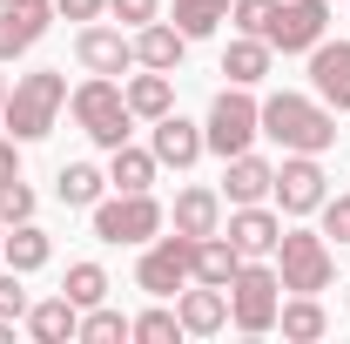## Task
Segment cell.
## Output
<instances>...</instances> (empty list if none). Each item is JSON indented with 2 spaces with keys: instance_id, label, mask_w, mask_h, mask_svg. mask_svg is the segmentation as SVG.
<instances>
[{
  "instance_id": "d6986e66",
  "label": "cell",
  "mask_w": 350,
  "mask_h": 344,
  "mask_svg": "<svg viewBox=\"0 0 350 344\" xmlns=\"http://www.w3.org/2000/svg\"><path fill=\"white\" fill-rule=\"evenodd\" d=\"M27 331H34L41 344L81 338V304H75V297H47V304H27Z\"/></svg>"
},
{
  "instance_id": "836d02e7",
  "label": "cell",
  "mask_w": 350,
  "mask_h": 344,
  "mask_svg": "<svg viewBox=\"0 0 350 344\" xmlns=\"http://www.w3.org/2000/svg\"><path fill=\"white\" fill-rule=\"evenodd\" d=\"M323 236L350 243V196H323Z\"/></svg>"
},
{
  "instance_id": "5bb4252c",
  "label": "cell",
  "mask_w": 350,
  "mask_h": 344,
  "mask_svg": "<svg viewBox=\"0 0 350 344\" xmlns=\"http://www.w3.org/2000/svg\"><path fill=\"white\" fill-rule=\"evenodd\" d=\"M175 317H182V331H189V338H216L222 324H229V291L196 284V291H182V297H175Z\"/></svg>"
},
{
  "instance_id": "7c38bea8",
  "label": "cell",
  "mask_w": 350,
  "mask_h": 344,
  "mask_svg": "<svg viewBox=\"0 0 350 344\" xmlns=\"http://www.w3.org/2000/svg\"><path fill=\"white\" fill-rule=\"evenodd\" d=\"M310 88L323 108H350V41H317L310 47Z\"/></svg>"
},
{
  "instance_id": "7402d4cb",
  "label": "cell",
  "mask_w": 350,
  "mask_h": 344,
  "mask_svg": "<svg viewBox=\"0 0 350 344\" xmlns=\"http://www.w3.org/2000/svg\"><path fill=\"white\" fill-rule=\"evenodd\" d=\"M175 230L182 236H216L222 230V196L216 189H182L175 196Z\"/></svg>"
},
{
  "instance_id": "60d3db41",
  "label": "cell",
  "mask_w": 350,
  "mask_h": 344,
  "mask_svg": "<svg viewBox=\"0 0 350 344\" xmlns=\"http://www.w3.org/2000/svg\"><path fill=\"white\" fill-rule=\"evenodd\" d=\"M344 304H350V284H344Z\"/></svg>"
},
{
  "instance_id": "4316f807",
  "label": "cell",
  "mask_w": 350,
  "mask_h": 344,
  "mask_svg": "<svg viewBox=\"0 0 350 344\" xmlns=\"http://www.w3.org/2000/svg\"><path fill=\"white\" fill-rule=\"evenodd\" d=\"M276 324H283V338H304V344L330 331V317H323V304H317V297H304V291H297L290 304H276Z\"/></svg>"
},
{
  "instance_id": "484cf974",
  "label": "cell",
  "mask_w": 350,
  "mask_h": 344,
  "mask_svg": "<svg viewBox=\"0 0 350 344\" xmlns=\"http://www.w3.org/2000/svg\"><path fill=\"white\" fill-rule=\"evenodd\" d=\"M155 169H162V162H155V149H129V142H122V149H108V182H115V189H148Z\"/></svg>"
},
{
  "instance_id": "4fadbf2b",
  "label": "cell",
  "mask_w": 350,
  "mask_h": 344,
  "mask_svg": "<svg viewBox=\"0 0 350 344\" xmlns=\"http://www.w3.org/2000/svg\"><path fill=\"white\" fill-rule=\"evenodd\" d=\"M47 21H54V0H21V7H0V61L27 54V47L47 34Z\"/></svg>"
},
{
  "instance_id": "74e56055",
  "label": "cell",
  "mask_w": 350,
  "mask_h": 344,
  "mask_svg": "<svg viewBox=\"0 0 350 344\" xmlns=\"http://www.w3.org/2000/svg\"><path fill=\"white\" fill-rule=\"evenodd\" d=\"M14 175H21V156H14V142L0 135V182H14Z\"/></svg>"
},
{
  "instance_id": "e575fe53",
  "label": "cell",
  "mask_w": 350,
  "mask_h": 344,
  "mask_svg": "<svg viewBox=\"0 0 350 344\" xmlns=\"http://www.w3.org/2000/svg\"><path fill=\"white\" fill-rule=\"evenodd\" d=\"M0 317L14 324V317H27V291H21V270H7L0 277Z\"/></svg>"
},
{
  "instance_id": "30bf717a",
  "label": "cell",
  "mask_w": 350,
  "mask_h": 344,
  "mask_svg": "<svg viewBox=\"0 0 350 344\" xmlns=\"http://www.w3.org/2000/svg\"><path fill=\"white\" fill-rule=\"evenodd\" d=\"M330 175L317 169V156H283V169H276V182H269V196L283 203V216H310V210H323V189Z\"/></svg>"
},
{
  "instance_id": "d6a6232c",
  "label": "cell",
  "mask_w": 350,
  "mask_h": 344,
  "mask_svg": "<svg viewBox=\"0 0 350 344\" xmlns=\"http://www.w3.org/2000/svg\"><path fill=\"white\" fill-rule=\"evenodd\" d=\"M269 14H276V0H229V21H236L243 34H262Z\"/></svg>"
},
{
  "instance_id": "277c9868",
  "label": "cell",
  "mask_w": 350,
  "mask_h": 344,
  "mask_svg": "<svg viewBox=\"0 0 350 344\" xmlns=\"http://www.w3.org/2000/svg\"><path fill=\"white\" fill-rule=\"evenodd\" d=\"M276 277H283V291H330V277H337V257H330V236H317V230H283L276 236Z\"/></svg>"
},
{
  "instance_id": "4dcf8cb0",
  "label": "cell",
  "mask_w": 350,
  "mask_h": 344,
  "mask_svg": "<svg viewBox=\"0 0 350 344\" xmlns=\"http://www.w3.org/2000/svg\"><path fill=\"white\" fill-rule=\"evenodd\" d=\"M135 338H142V344H175V338H182V317L155 304V310H142V317H135Z\"/></svg>"
},
{
  "instance_id": "3957f363",
  "label": "cell",
  "mask_w": 350,
  "mask_h": 344,
  "mask_svg": "<svg viewBox=\"0 0 350 344\" xmlns=\"http://www.w3.org/2000/svg\"><path fill=\"white\" fill-rule=\"evenodd\" d=\"M68 108H75V122H81L88 142H101V149H122V142H129L135 108H129V95H122L115 75H88V82L68 95Z\"/></svg>"
},
{
  "instance_id": "cb8c5ba5",
  "label": "cell",
  "mask_w": 350,
  "mask_h": 344,
  "mask_svg": "<svg viewBox=\"0 0 350 344\" xmlns=\"http://www.w3.org/2000/svg\"><path fill=\"white\" fill-rule=\"evenodd\" d=\"M101 189H108V175L94 169V162H61V175H54V196H61L68 210H94Z\"/></svg>"
},
{
  "instance_id": "7a4b0ae2",
  "label": "cell",
  "mask_w": 350,
  "mask_h": 344,
  "mask_svg": "<svg viewBox=\"0 0 350 344\" xmlns=\"http://www.w3.org/2000/svg\"><path fill=\"white\" fill-rule=\"evenodd\" d=\"M61 108H68V75L61 68H34V75H21V82L7 88V108L0 115H7L14 142H41Z\"/></svg>"
},
{
  "instance_id": "2e32d148",
  "label": "cell",
  "mask_w": 350,
  "mask_h": 344,
  "mask_svg": "<svg viewBox=\"0 0 350 344\" xmlns=\"http://www.w3.org/2000/svg\"><path fill=\"white\" fill-rule=\"evenodd\" d=\"M243 257H269L276 250V236H283V223L262 210V203H236V216H229V230H222Z\"/></svg>"
},
{
  "instance_id": "ac0fdd59",
  "label": "cell",
  "mask_w": 350,
  "mask_h": 344,
  "mask_svg": "<svg viewBox=\"0 0 350 344\" xmlns=\"http://www.w3.org/2000/svg\"><path fill=\"white\" fill-rule=\"evenodd\" d=\"M269 182H276V169L243 149V156H229V169H222V196H229V203H262Z\"/></svg>"
},
{
  "instance_id": "ffe728a7",
  "label": "cell",
  "mask_w": 350,
  "mask_h": 344,
  "mask_svg": "<svg viewBox=\"0 0 350 344\" xmlns=\"http://www.w3.org/2000/svg\"><path fill=\"white\" fill-rule=\"evenodd\" d=\"M269 54H276V47L262 41V34H243V41L222 47V75H229L236 88H256L262 75H269Z\"/></svg>"
},
{
  "instance_id": "d4e9b609",
  "label": "cell",
  "mask_w": 350,
  "mask_h": 344,
  "mask_svg": "<svg viewBox=\"0 0 350 344\" xmlns=\"http://www.w3.org/2000/svg\"><path fill=\"white\" fill-rule=\"evenodd\" d=\"M122 95H129V108L142 115V122H162V115L175 108V88H169V75H162V68H148V75H135V82L122 88Z\"/></svg>"
},
{
  "instance_id": "ba28073f",
  "label": "cell",
  "mask_w": 350,
  "mask_h": 344,
  "mask_svg": "<svg viewBox=\"0 0 350 344\" xmlns=\"http://www.w3.org/2000/svg\"><path fill=\"white\" fill-rule=\"evenodd\" d=\"M135 284L148 291V297H175L182 284H196V236H148V250L135 263Z\"/></svg>"
},
{
  "instance_id": "603a6c76",
  "label": "cell",
  "mask_w": 350,
  "mask_h": 344,
  "mask_svg": "<svg viewBox=\"0 0 350 344\" xmlns=\"http://www.w3.org/2000/svg\"><path fill=\"white\" fill-rule=\"evenodd\" d=\"M0 257H7V270H41L47 257H54V243H47V230H34V216L27 223H14V236H0Z\"/></svg>"
},
{
  "instance_id": "d590c367",
  "label": "cell",
  "mask_w": 350,
  "mask_h": 344,
  "mask_svg": "<svg viewBox=\"0 0 350 344\" xmlns=\"http://www.w3.org/2000/svg\"><path fill=\"white\" fill-rule=\"evenodd\" d=\"M108 7H115V21H129V27H148V21L162 14L155 0H108Z\"/></svg>"
},
{
  "instance_id": "8fae6325",
  "label": "cell",
  "mask_w": 350,
  "mask_h": 344,
  "mask_svg": "<svg viewBox=\"0 0 350 344\" xmlns=\"http://www.w3.org/2000/svg\"><path fill=\"white\" fill-rule=\"evenodd\" d=\"M75 61H81L88 75H129L135 68V41L122 27H94V21H88L81 34H75Z\"/></svg>"
},
{
  "instance_id": "8992f818",
  "label": "cell",
  "mask_w": 350,
  "mask_h": 344,
  "mask_svg": "<svg viewBox=\"0 0 350 344\" xmlns=\"http://www.w3.org/2000/svg\"><path fill=\"white\" fill-rule=\"evenodd\" d=\"M256 135H262V101H250V88H236V82H229L216 101H209L202 142H209L222 162H229V156H243V149H250Z\"/></svg>"
},
{
  "instance_id": "44dd1931",
  "label": "cell",
  "mask_w": 350,
  "mask_h": 344,
  "mask_svg": "<svg viewBox=\"0 0 350 344\" xmlns=\"http://www.w3.org/2000/svg\"><path fill=\"white\" fill-rule=\"evenodd\" d=\"M243 270V250L229 243V236H196V284H216V291H229V277Z\"/></svg>"
},
{
  "instance_id": "ab89813d",
  "label": "cell",
  "mask_w": 350,
  "mask_h": 344,
  "mask_svg": "<svg viewBox=\"0 0 350 344\" xmlns=\"http://www.w3.org/2000/svg\"><path fill=\"white\" fill-rule=\"evenodd\" d=\"M0 7H21V0H0Z\"/></svg>"
},
{
  "instance_id": "9c48e42d",
  "label": "cell",
  "mask_w": 350,
  "mask_h": 344,
  "mask_svg": "<svg viewBox=\"0 0 350 344\" xmlns=\"http://www.w3.org/2000/svg\"><path fill=\"white\" fill-rule=\"evenodd\" d=\"M323 27H330V0H276L262 41L276 47V54H310V47L323 41Z\"/></svg>"
},
{
  "instance_id": "f35d334b",
  "label": "cell",
  "mask_w": 350,
  "mask_h": 344,
  "mask_svg": "<svg viewBox=\"0 0 350 344\" xmlns=\"http://www.w3.org/2000/svg\"><path fill=\"white\" fill-rule=\"evenodd\" d=\"M0 108H7V82H0Z\"/></svg>"
},
{
  "instance_id": "6da1fadb",
  "label": "cell",
  "mask_w": 350,
  "mask_h": 344,
  "mask_svg": "<svg viewBox=\"0 0 350 344\" xmlns=\"http://www.w3.org/2000/svg\"><path fill=\"white\" fill-rule=\"evenodd\" d=\"M262 135L269 142H283L290 156H323L330 142H337V108H323L317 95H269L262 101Z\"/></svg>"
},
{
  "instance_id": "b9f144b4",
  "label": "cell",
  "mask_w": 350,
  "mask_h": 344,
  "mask_svg": "<svg viewBox=\"0 0 350 344\" xmlns=\"http://www.w3.org/2000/svg\"><path fill=\"white\" fill-rule=\"evenodd\" d=\"M0 236H7V223H0Z\"/></svg>"
},
{
  "instance_id": "e0dca14e",
  "label": "cell",
  "mask_w": 350,
  "mask_h": 344,
  "mask_svg": "<svg viewBox=\"0 0 350 344\" xmlns=\"http://www.w3.org/2000/svg\"><path fill=\"white\" fill-rule=\"evenodd\" d=\"M148 149H155V162H162V169H189L209 142H202V129H196V122H182V115L169 108V115L155 122V142H148Z\"/></svg>"
},
{
  "instance_id": "83f0119b",
  "label": "cell",
  "mask_w": 350,
  "mask_h": 344,
  "mask_svg": "<svg viewBox=\"0 0 350 344\" xmlns=\"http://www.w3.org/2000/svg\"><path fill=\"white\" fill-rule=\"evenodd\" d=\"M222 21H229V0H175V27H182L189 41H202V34H216Z\"/></svg>"
},
{
  "instance_id": "9a60e30c",
  "label": "cell",
  "mask_w": 350,
  "mask_h": 344,
  "mask_svg": "<svg viewBox=\"0 0 350 344\" xmlns=\"http://www.w3.org/2000/svg\"><path fill=\"white\" fill-rule=\"evenodd\" d=\"M182 54H189V34L175 27V21H148V27H135V61L142 68H162V75H175L182 68Z\"/></svg>"
},
{
  "instance_id": "f546056e",
  "label": "cell",
  "mask_w": 350,
  "mask_h": 344,
  "mask_svg": "<svg viewBox=\"0 0 350 344\" xmlns=\"http://www.w3.org/2000/svg\"><path fill=\"white\" fill-rule=\"evenodd\" d=\"M61 297H75L81 310H88V304H108V270H101V263H68Z\"/></svg>"
},
{
  "instance_id": "1f68e13d",
  "label": "cell",
  "mask_w": 350,
  "mask_h": 344,
  "mask_svg": "<svg viewBox=\"0 0 350 344\" xmlns=\"http://www.w3.org/2000/svg\"><path fill=\"white\" fill-rule=\"evenodd\" d=\"M27 216H34V189H27L21 175H14V182H0V223L14 230V223H27Z\"/></svg>"
},
{
  "instance_id": "8d00e7d4",
  "label": "cell",
  "mask_w": 350,
  "mask_h": 344,
  "mask_svg": "<svg viewBox=\"0 0 350 344\" xmlns=\"http://www.w3.org/2000/svg\"><path fill=\"white\" fill-rule=\"evenodd\" d=\"M101 7H108V0H54V14H61V21H94Z\"/></svg>"
},
{
  "instance_id": "5b68a950",
  "label": "cell",
  "mask_w": 350,
  "mask_h": 344,
  "mask_svg": "<svg viewBox=\"0 0 350 344\" xmlns=\"http://www.w3.org/2000/svg\"><path fill=\"white\" fill-rule=\"evenodd\" d=\"M276 291H283V277L269 270V263L243 257V270L229 277V317H236V331H250V338H262V331H276Z\"/></svg>"
},
{
  "instance_id": "f1b7e54d",
  "label": "cell",
  "mask_w": 350,
  "mask_h": 344,
  "mask_svg": "<svg viewBox=\"0 0 350 344\" xmlns=\"http://www.w3.org/2000/svg\"><path fill=\"white\" fill-rule=\"evenodd\" d=\"M81 338L88 344H122V338H135V317L108 310V304H88L81 310Z\"/></svg>"
},
{
  "instance_id": "52a82bcc",
  "label": "cell",
  "mask_w": 350,
  "mask_h": 344,
  "mask_svg": "<svg viewBox=\"0 0 350 344\" xmlns=\"http://www.w3.org/2000/svg\"><path fill=\"white\" fill-rule=\"evenodd\" d=\"M162 230V203L148 189H115L94 203V236L101 243H148Z\"/></svg>"
}]
</instances>
